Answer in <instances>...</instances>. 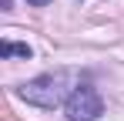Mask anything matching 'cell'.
I'll use <instances>...</instances> for the list:
<instances>
[{
  "instance_id": "6da1fadb",
  "label": "cell",
  "mask_w": 124,
  "mask_h": 121,
  "mask_svg": "<svg viewBox=\"0 0 124 121\" xmlns=\"http://www.w3.org/2000/svg\"><path fill=\"white\" fill-rule=\"evenodd\" d=\"M67 87H70V71H57V74H40V78L27 81L17 87L27 104H37V108H57V104H67Z\"/></svg>"
},
{
  "instance_id": "7a4b0ae2",
  "label": "cell",
  "mask_w": 124,
  "mask_h": 121,
  "mask_svg": "<svg viewBox=\"0 0 124 121\" xmlns=\"http://www.w3.org/2000/svg\"><path fill=\"white\" fill-rule=\"evenodd\" d=\"M101 114H104V101L91 84H81V87L70 91V98H67V121H97Z\"/></svg>"
},
{
  "instance_id": "3957f363",
  "label": "cell",
  "mask_w": 124,
  "mask_h": 121,
  "mask_svg": "<svg viewBox=\"0 0 124 121\" xmlns=\"http://www.w3.org/2000/svg\"><path fill=\"white\" fill-rule=\"evenodd\" d=\"M0 57H34V51L27 47V44H14V40H3L0 44Z\"/></svg>"
},
{
  "instance_id": "277c9868",
  "label": "cell",
  "mask_w": 124,
  "mask_h": 121,
  "mask_svg": "<svg viewBox=\"0 0 124 121\" xmlns=\"http://www.w3.org/2000/svg\"><path fill=\"white\" fill-rule=\"evenodd\" d=\"M27 3H34V7H47L50 0H27Z\"/></svg>"
}]
</instances>
